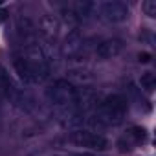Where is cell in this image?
<instances>
[{"label": "cell", "mask_w": 156, "mask_h": 156, "mask_svg": "<svg viewBox=\"0 0 156 156\" xmlns=\"http://www.w3.org/2000/svg\"><path fill=\"white\" fill-rule=\"evenodd\" d=\"M127 114V99L119 94L107 96L98 107V121L105 125H119Z\"/></svg>", "instance_id": "obj_1"}, {"label": "cell", "mask_w": 156, "mask_h": 156, "mask_svg": "<svg viewBox=\"0 0 156 156\" xmlns=\"http://www.w3.org/2000/svg\"><path fill=\"white\" fill-rule=\"evenodd\" d=\"M48 99L62 110L77 108V90L73 88L72 83H68L64 79H59L53 83V87L48 90Z\"/></svg>", "instance_id": "obj_2"}, {"label": "cell", "mask_w": 156, "mask_h": 156, "mask_svg": "<svg viewBox=\"0 0 156 156\" xmlns=\"http://www.w3.org/2000/svg\"><path fill=\"white\" fill-rule=\"evenodd\" d=\"M70 140L75 145L87 147V149H92V151H105L108 147V140L103 134H98V132H92V130H75V132H72Z\"/></svg>", "instance_id": "obj_3"}, {"label": "cell", "mask_w": 156, "mask_h": 156, "mask_svg": "<svg viewBox=\"0 0 156 156\" xmlns=\"http://www.w3.org/2000/svg\"><path fill=\"white\" fill-rule=\"evenodd\" d=\"M99 15L105 22L108 24H118L123 22L129 17V8L125 2H118V0H112V2H105L99 8Z\"/></svg>", "instance_id": "obj_4"}, {"label": "cell", "mask_w": 156, "mask_h": 156, "mask_svg": "<svg viewBox=\"0 0 156 156\" xmlns=\"http://www.w3.org/2000/svg\"><path fill=\"white\" fill-rule=\"evenodd\" d=\"M121 50H123V42L119 39H107V41L99 42V46L96 48V55L99 59H112V57L119 55Z\"/></svg>", "instance_id": "obj_5"}, {"label": "cell", "mask_w": 156, "mask_h": 156, "mask_svg": "<svg viewBox=\"0 0 156 156\" xmlns=\"http://www.w3.org/2000/svg\"><path fill=\"white\" fill-rule=\"evenodd\" d=\"M81 48H83V39H81V35L77 33L75 30H72V31L66 35V39H64L62 53L68 55V57H73V55H77V53L81 51Z\"/></svg>", "instance_id": "obj_6"}, {"label": "cell", "mask_w": 156, "mask_h": 156, "mask_svg": "<svg viewBox=\"0 0 156 156\" xmlns=\"http://www.w3.org/2000/svg\"><path fill=\"white\" fill-rule=\"evenodd\" d=\"M0 94L9 98V99H13V101L19 99V90L13 85V81H11L9 73L6 72V68H2V66H0Z\"/></svg>", "instance_id": "obj_7"}, {"label": "cell", "mask_w": 156, "mask_h": 156, "mask_svg": "<svg viewBox=\"0 0 156 156\" xmlns=\"http://www.w3.org/2000/svg\"><path fill=\"white\" fill-rule=\"evenodd\" d=\"M145 138H147V130H145L143 127H130V129L127 130L125 138L119 140V147H121V151L130 149L132 143H141Z\"/></svg>", "instance_id": "obj_8"}, {"label": "cell", "mask_w": 156, "mask_h": 156, "mask_svg": "<svg viewBox=\"0 0 156 156\" xmlns=\"http://www.w3.org/2000/svg\"><path fill=\"white\" fill-rule=\"evenodd\" d=\"M13 66H15V72H17V75H19V79H20V81H24V83H31L30 62H28L26 57H15Z\"/></svg>", "instance_id": "obj_9"}, {"label": "cell", "mask_w": 156, "mask_h": 156, "mask_svg": "<svg viewBox=\"0 0 156 156\" xmlns=\"http://www.w3.org/2000/svg\"><path fill=\"white\" fill-rule=\"evenodd\" d=\"M17 30H19V33H20L22 37H30V35L35 33V24L31 22L30 17H20V19L17 20Z\"/></svg>", "instance_id": "obj_10"}, {"label": "cell", "mask_w": 156, "mask_h": 156, "mask_svg": "<svg viewBox=\"0 0 156 156\" xmlns=\"http://www.w3.org/2000/svg\"><path fill=\"white\" fill-rule=\"evenodd\" d=\"M41 30L51 39V37H55L57 35V30H59V20L57 19H53V17H44L42 19V22H41Z\"/></svg>", "instance_id": "obj_11"}, {"label": "cell", "mask_w": 156, "mask_h": 156, "mask_svg": "<svg viewBox=\"0 0 156 156\" xmlns=\"http://www.w3.org/2000/svg\"><path fill=\"white\" fill-rule=\"evenodd\" d=\"M140 87H141L145 92H152V90L156 88V77H154V73L145 72V73L140 77Z\"/></svg>", "instance_id": "obj_12"}, {"label": "cell", "mask_w": 156, "mask_h": 156, "mask_svg": "<svg viewBox=\"0 0 156 156\" xmlns=\"http://www.w3.org/2000/svg\"><path fill=\"white\" fill-rule=\"evenodd\" d=\"M141 8H143V11H145L147 17H151V19L156 17V2H154V0H145Z\"/></svg>", "instance_id": "obj_13"}, {"label": "cell", "mask_w": 156, "mask_h": 156, "mask_svg": "<svg viewBox=\"0 0 156 156\" xmlns=\"http://www.w3.org/2000/svg\"><path fill=\"white\" fill-rule=\"evenodd\" d=\"M151 59H152V55H151V53H147V51H141V53L138 55V61H140V62H143V64H145V62H151Z\"/></svg>", "instance_id": "obj_14"}, {"label": "cell", "mask_w": 156, "mask_h": 156, "mask_svg": "<svg viewBox=\"0 0 156 156\" xmlns=\"http://www.w3.org/2000/svg\"><path fill=\"white\" fill-rule=\"evenodd\" d=\"M8 17H9L8 9H0V24H2V22H6V20H8Z\"/></svg>", "instance_id": "obj_15"}, {"label": "cell", "mask_w": 156, "mask_h": 156, "mask_svg": "<svg viewBox=\"0 0 156 156\" xmlns=\"http://www.w3.org/2000/svg\"><path fill=\"white\" fill-rule=\"evenodd\" d=\"M68 156H92V154H87V152H75V154H68Z\"/></svg>", "instance_id": "obj_16"}, {"label": "cell", "mask_w": 156, "mask_h": 156, "mask_svg": "<svg viewBox=\"0 0 156 156\" xmlns=\"http://www.w3.org/2000/svg\"><path fill=\"white\" fill-rule=\"evenodd\" d=\"M0 6H2V2H0Z\"/></svg>", "instance_id": "obj_17"}]
</instances>
